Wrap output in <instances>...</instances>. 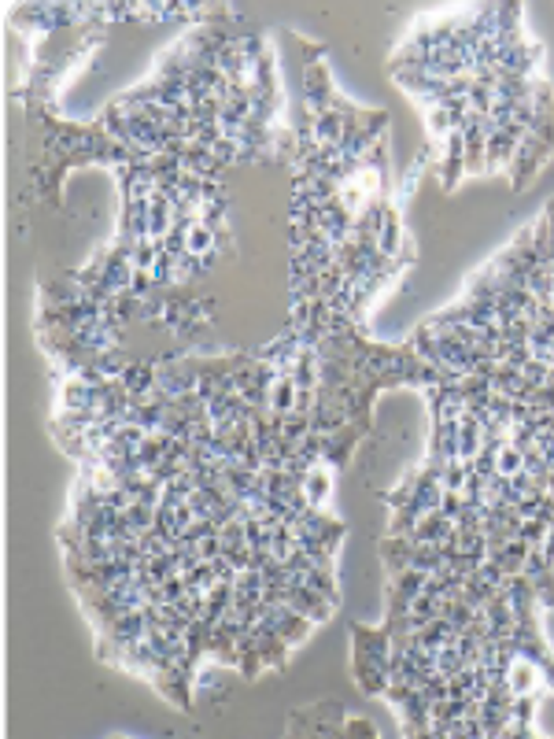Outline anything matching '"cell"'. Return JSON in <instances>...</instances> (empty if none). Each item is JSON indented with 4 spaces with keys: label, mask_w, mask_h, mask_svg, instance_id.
Returning <instances> with one entry per match:
<instances>
[{
    "label": "cell",
    "mask_w": 554,
    "mask_h": 739,
    "mask_svg": "<svg viewBox=\"0 0 554 739\" xmlns=\"http://www.w3.org/2000/svg\"><path fill=\"white\" fill-rule=\"evenodd\" d=\"M351 662L385 665L392 662V636L385 625H351Z\"/></svg>",
    "instance_id": "cell-1"
},
{
    "label": "cell",
    "mask_w": 554,
    "mask_h": 739,
    "mask_svg": "<svg viewBox=\"0 0 554 739\" xmlns=\"http://www.w3.org/2000/svg\"><path fill=\"white\" fill-rule=\"evenodd\" d=\"M440 148H444V156H440V185L451 193V189H458L462 174H466V137H462V130H451L440 141Z\"/></svg>",
    "instance_id": "cell-2"
},
{
    "label": "cell",
    "mask_w": 554,
    "mask_h": 739,
    "mask_svg": "<svg viewBox=\"0 0 554 739\" xmlns=\"http://www.w3.org/2000/svg\"><path fill=\"white\" fill-rule=\"evenodd\" d=\"M366 437V429H359L355 422L344 425V429H336L333 437H325V451H322V462L333 470H344L348 462H351V451L359 448V440Z\"/></svg>",
    "instance_id": "cell-3"
},
{
    "label": "cell",
    "mask_w": 554,
    "mask_h": 739,
    "mask_svg": "<svg viewBox=\"0 0 554 739\" xmlns=\"http://www.w3.org/2000/svg\"><path fill=\"white\" fill-rule=\"evenodd\" d=\"M285 603H289L292 610H299L303 618H311V622H325L329 613L336 610L325 596H318L315 588H307L303 580H292V584H289V588H285Z\"/></svg>",
    "instance_id": "cell-4"
},
{
    "label": "cell",
    "mask_w": 554,
    "mask_h": 739,
    "mask_svg": "<svg viewBox=\"0 0 554 739\" xmlns=\"http://www.w3.org/2000/svg\"><path fill=\"white\" fill-rule=\"evenodd\" d=\"M255 636H259L263 669H273V673L289 669V651H292V647H289L281 636H277V622H259V625H255Z\"/></svg>",
    "instance_id": "cell-5"
},
{
    "label": "cell",
    "mask_w": 554,
    "mask_h": 739,
    "mask_svg": "<svg viewBox=\"0 0 554 739\" xmlns=\"http://www.w3.org/2000/svg\"><path fill=\"white\" fill-rule=\"evenodd\" d=\"M414 551H418V543H414L411 536H385V540H381V559H385V573H388V580L411 569Z\"/></svg>",
    "instance_id": "cell-6"
},
{
    "label": "cell",
    "mask_w": 554,
    "mask_h": 739,
    "mask_svg": "<svg viewBox=\"0 0 554 739\" xmlns=\"http://www.w3.org/2000/svg\"><path fill=\"white\" fill-rule=\"evenodd\" d=\"M273 622H277V636H281L289 647L303 643L307 636H311V629H315V622H311V618H303V613H299V610H292L289 603L273 606Z\"/></svg>",
    "instance_id": "cell-7"
},
{
    "label": "cell",
    "mask_w": 554,
    "mask_h": 739,
    "mask_svg": "<svg viewBox=\"0 0 554 739\" xmlns=\"http://www.w3.org/2000/svg\"><path fill=\"white\" fill-rule=\"evenodd\" d=\"M517 144L521 141H514L506 130H491L488 134V167H484V174H503V170H510V163H514V156H517Z\"/></svg>",
    "instance_id": "cell-8"
},
{
    "label": "cell",
    "mask_w": 554,
    "mask_h": 739,
    "mask_svg": "<svg viewBox=\"0 0 554 739\" xmlns=\"http://www.w3.org/2000/svg\"><path fill=\"white\" fill-rule=\"evenodd\" d=\"M454 536V521L444 514V510H428L421 521H418V529L411 533L414 543H447Z\"/></svg>",
    "instance_id": "cell-9"
},
{
    "label": "cell",
    "mask_w": 554,
    "mask_h": 739,
    "mask_svg": "<svg viewBox=\"0 0 554 739\" xmlns=\"http://www.w3.org/2000/svg\"><path fill=\"white\" fill-rule=\"evenodd\" d=\"M540 681H543V676H540V665H536V662H529V658H514L510 676H506V684H510L514 695H536Z\"/></svg>",
    "instance_id": "cell-10"
},
{
    "label": "cell",
    "mask_w": 554,
    "mask_h": 739,
    "mask_svg": "<svg viewBox=\"0 0 554 739\" xmlns=\"http://www.w3.org/2000/svg\"><path fill=\"white\" fill-rule=\"evenodd\" d=\"M329 491H333V466L318 462V466L303 477V496H307V503H311V507H325Z\"/></svg>",
    "instance_id": "cell-11"
},
{
    "label": "cell",
    "mask_w": 554,
    "mask_h": 739,
    "mask_svg": "<svg viewBox=\"0 0 554 739\" xmlns=\"http://www.w3.org/2000/svg\"><path fill=\"white\" fill-rule=\"evenodd\" d=\"M303 584L315 588L318 596H325L333 606H341V588H336V566H311L303 573Z\"/></svg>",
    "instance_id": "cell-12"
},
{
    "label": "cell",
    "mask_w": 554,
    "mask_h": 739,
    "mask_svg": "<svg viewBox=\"0 0 554 739\" xmlns=\"http://www.w3.org/2000/svg\"><path fill=\"white\" fill-rule=\"evenodd\" d=\"M296 396H299L296 378L292 374H277V381L270 385V411H277V414L296 411Z\"/></svg>",
    "instance_id": "cell-13"
},
{
    "label": "cell",
    "mask_w": 554,
    "mask_h": 739,
    "mask_svg": "<svg viewBox=\"0 0 554 739\" xmlns=\"http://www.w3.org/2000/svg\"><path fill=\"white\" fill-rule=\"evenodd\" d=\"M466 481H470V462H462V458H451L447 466H444V491H466Z\"/></svg>",
    "instance_id": "cell-14"
},
{
    "label": "cell",
    "mask_w": 554,
    "mask_h": 739,
    "mask_svg": "<svg viewBox=\"0 0 554 739\" xmlns=\"http://www.w3.org/2000/svg\"><path fill=\"white\" fill-rule=\"evenodd\" d=\"M307 433H311V414L289 411V414H285V422H281V437H285V440H292V444H299Z\"/></svg>",
    "instance_id": "cell-15"
},
{
    "label": "cell",
    "mask_w": 554,
    "mask_h": 739,
    "mask_svg": "<svg viewBox=\"0 0 554 739\" xmlns=\"http://www.w3.org/2000/svg\"><path fill=\"white\" fill-rule=\"evenodd\" d=\"M547 533H550V526H547L543 517H525V521H521L517 540H525L529 547H543V543H547Z\"/></svg>",
    "instance_id": "cell-16"
},
{
    "label": "cell",
    "mask_w": 554,
    "mask_h": 739,
    "mask_svg": "<svg viewBox=\"0 0 554 739\" xmlns=\"http://www.w3.org/2000/svg\"><path fill=\"white\" fill-rule=\"evenodd\" d=\"M496 470H499L503 477H517L521 470H525V451H517L514 444H506V448L499 451V462H496Z\"/></svg>",
    "instance_id": "cell-17"
},
{
    "label": "cell",
    "mask_w": 554,
    "mask_h": 739,
    "mask_svg": "<svg viewBox=\"0 0 554 739\" xmlns=\"http://www.w3.org/2000/svg\"><path fill=\"white\" fill-rule=\"evenodd\" d=\"M510 717H514V725H532L536 721V695H514Z\"/></svg>",
    "instance_id": "cell-18"
},
{
    "label": "cell",
    "mask_w": 554,
    "mask_h": 739,
    "mask_svg": "<svg viewBox=\"0 0 554 739\" xmlns=\"http://www.w3.org/2000/svg\"><path fill=\"white\" fill-rule=\"evenodd\" d=\"M440 510H444L451 521H458V517H462V510H466V496H462V491H444Z\"/></svg>",
    "instance_id": "cell-19"
},
{
    "label": "cell",
    "mask_w": 554,
    "mask_h": 739,
    "mask_svg": "<svg viewBox=\"0 0 554 739\" xmlns=\"http://www.w3.org/2000/svg\"><path fill=\"white\" fill-rule=\"evenodd\" d=\"M540 676H543V681H547V684L554 688V655H550V658H547V662L540 665Z\"/></svg>",
    "instance_id": "cell-20"
},
{
    "label": "cell",
    "mask_w": 554,
    "mask_h": 739,
    "mask_svg": "<svg viewBox=\"0 0 554 739\" xmlns=\"http://www.w3.org/2000/svg\"><path fill=\"white\" fill-rule=\"evenodd\" d=\"M543 554L554 562V526H550V533H547V543H543Z\"/></svg>",
    "instance_id": "cell-21"
}]
</instances>
